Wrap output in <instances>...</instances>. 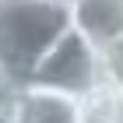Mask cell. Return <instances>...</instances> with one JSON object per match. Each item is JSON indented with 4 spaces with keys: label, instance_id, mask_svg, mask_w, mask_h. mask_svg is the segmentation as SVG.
Returning a JSON list of instances; mask_svg holds the SVG:
<instances>
[{
    "label": "cell",
    "instance_id": "6da1fadb",
    "mask_svg": "<svg viewBox=\"0 0 123 123\" xmlns=\"http://www.w3.org/2000/svg\"><path fill=\"white\" fill-rule=\"evenodd\" d=\"M74 28V7L53 0L0 4V67L14 88H28L39 60Z\"/></svg>",
    "mask_w": 123,
    "mask_h": 123
},
{
    "label": "cell",
    "instance_id": "7a4b0ae2",
    "mask_svg": "<svg viewBox=\"0 0 123 123\" xmlns=\"http://www.w3.org/2000/svg\"><path fill=\"white\" fill-rule=\"evenodd\" d=\"M32 85L46 88V92L67 95L77 102H88L105 88V63H102V49L95 46L88 35H81L77 28H70L46 56L39 60Z\"/></svg>",
    "mask_w": 123,
    "mask_h": 123
},
{
    "label": "cell",
    "instance_id": "3957f363",
    "mask_svg": "<svg viewBox=\"0 0 123 123\" xmlns=\"http://www.w3.org/2000/svg\"><path fill=\"white\" fill-rule=\"evenodd\" d=\"M81 116H85V102L35 85L18 88L11 102L0 109V123H81Z\"/></svg>",
    "mask_w": 123,
    "mask_h": 123
},
{
    "label": "cell",
    "instance_id": "277c9868",
    "mask_svg": "<svg viewBox=\"0 0 123 123\" xmlns=\"http://www.w3.org/2000/svg\"><path fill=\"white\" fill-rule=\"evenodd\" d=\"M74 28L88 35L98 49L123 39V0H77Z\"/></svg>",
    "mask_w": 123,
    "mask_h": 123
},
{
    "label": "cell",
    "instance_id": "5b68a950",
    "mask_svg": "<svg viewBox=\"0 0 123 123\" xmlns=\"http://www.w3.org/2000/svg\"><path fill=\"white\" fill-rule=\"evenodd\" d=\"M113 105H116V92H98L95 98L85 102L81 123H113Z\"/></svg>",
    "mask_w": 123,
    "mask_h": 123
},
{
    "label": "cell",
    "instance_id": "8992f818",
    "mask_svg": "<svg viewBox=\"0 0 123 123\" xmlns=\"http://www.w3.org/2000/svg\"><path fill=\"white\" fill-rule=\"evenodd\" d=\"M113 123H123V95H116V105H113Z\"/></svg>",
    "mask_w": 123,
    "mask_h": 123
},
{
    "label": "cell",
    "instance_id": "52a82bcc",
    "mask_svg": "<svg viewBox=\"0 0 123 123\" xmlns=\"http://www.w3.org/2000/svg\"><path fill=\"white\" fill-rule=\"evenodd\" d=\"M53 4H63V7H74L77 0H53Z\"/></svg>",
    "mask_w": 123,
    "mask_h": 123
},
{
    "label": "cell",
    "instance_id": "ba28073f",
    "mask_svg": "<svg viewBox=\"0 0 123 123\" xmlns=\"http://www.w3.org/2000/svg\"><path fill=\"white\" fill-rule=\"evenodd\" d=\"M0 4H7V0H0Z\"/></svg>",
    "mask_w": 123,
    "mask_h": 123
}]
</instances>
